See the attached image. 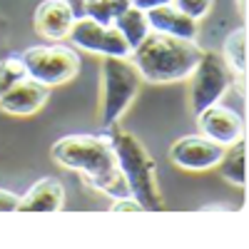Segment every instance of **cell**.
<instances>
[{
  "mask_svg": "<svg viewBox=\"0 0 249 249\" xmlns=\"http://www.w3.org/2000/svg\"><path fill=\"white\" fill-rule=\"evenodd\" d=\"M50 155L60 167L80 172V177L90 187L110 195L112 199L130 195V187L120 172V164H117L110 137L68 135V137H62L53 144Z\"/></svg>",
  "mask_w": 249,
  "mask_h": 249,
  "instance_id": "obj_1",
  "label": "cell"
},
{
  "mask_svg": "<svg viewBox=\"0 0 249 249\" xmlns=\"http://www.w3.org/2000/svg\"><path fill=\"white\" fill-rule=\"evenodd\" d=\"M65 204V187L55 177H45L35 182L25 197L18 202L20 212H60Z\"/></svg>",
  "mask_w": 249,
  "mask_h": 249,
  "instance_id": "obj_12",
  "label": "cell"
},
{
  "mask_svg": "<svg viewBox=\"0 0 249 249\" xmlns=\"http://www.w3.org/2000/svg\"><path fill=\"white\" fill-rule=\"evenodd\" d=\"M239 10H242V13L247 10V0H239Z\"/></svg>",
  "mask_w": 249,
  "mask_h": 249,
  "instance_id": "obj_23",
  "label": "cell"
},
{
  "mask_svg": "<svg viewBox=\"0 0 249 249\" xmlns=\"http://www.w3.org/2000/svg\"><path fill=\"white\" fill-rule=\"evenodd\" d=\"M112 25L120 30V35L127 40V45H130L132 50L144 40V35L150 33L147 15H144V10H140V8H135V5H127V8H124V10L112 20Z\"/></svg>",
  "mask_w": 249,
  "mask_h": 249,
  "instance_id": "obj_14",
  "label": "cell"
},
{
  "mask_svg": "<svg viewBox=\"0 0 249 249\" xmlns=\"http://www.w3.org/2000/svg\"><path fill=\"white\" fill-rule=\"evenodd\" d=\"M112 212H144V207L132 195H127V197H120L112 202Z\"/></svg>",
  "mask_w": 249,
  "mask_h": 249,
  "instance_id": "obj_20",
  "label": "cell"
},
{
  "mask_svg": "<svg viewBox=\"0 0 249 249\" xmlns=\"http://www.w3.org/2000/svg\"><path fill=\"white\" fill-rule=\"evenodd\" d=\"M68 37L75 43V48L85 50V53H97L105 57H130L132 55V48L127 45V40L120 35L115 25H102L88 15L75 18Z\"/></svg>",
  "mask_w": 249,
  "mask_h": 249,
  "instance_id": "obj_7",
  "label": "cell"
},
{
  "mask_svg": "<svg viewBox=\"0 0 249 249\" xmlns=\"http://www.w3.org/2000/svg\"><path fill=\"white\" fill-rule=\"evenodd\" d=\"M130 5V0H82V15H88L102 25H112V20Z\"/></svg>",
  "mask_w": 249,
  "mask_h": 249,
  "instance_id": "obj_17",
  "label": "cell"
},
{
  "mask_svg": "<svg viewBox=\"0 0 249 249\" xmlns=\"http://www.w3.org/2000/svg\"><path fill=\"white\" fill-rule=\"evenodd\" d=\"M25 77H28V70H25V65H23L20 57L0 60V95H3L5 90H10L15 82L25 80Z\"/></svg>",
  "mask_w": 249,
  "mask_h": 249,
  "instance_id": "obj_18",
  "label": "cell"
},
{
  "mask_svg": "<svg viewBox=\"0 0 249 249\" xmlns=\"http://www.w3.org/2000/svg\"><path fill=\"white\" fill-rule=\"evenodd\" d=\"M18 197L8 190H0V214H5V212H15L18 210Z\"/></svg>",
  "mask_w": 249,
  "mask_h": 249,
  "instance_id": "obj_21",
  "label": "cell"
},
{
  "mask_svg": "<svg viewBox=\"0 0 249 249\" xmlns=\"http://www.w3.org/2000/svg\"><path fill=\"white\" fill-rule=\"evenodd\" d=\"M172 5L184 13L187 18H192V20H202L207 13L212 10L214 5V0H172Z\"/></svg>",
  "mask_w": 249,
  "mask_h": 249,
  "instance_id": "obj_19",
  "label": "cell"
},
{
  "mask_svg": "<svg viewBox=\"0 0 249 249\" xmlns=\"http://www.w3.org/2000/svg\"><path fill=\"white\" fill-rule=\"evenodd\" d=\"M202 53L204 50L197 45V40H184L150 30L132 50V65L144 82L164 85V82H179L190 77Z\"/></svg>",
  "mask_w": 249,
  "mask_h": 249,
  "instance_id": "obj_2",
  "label": "cell"
},
{
  "mask_svg": "<svg viewBox=\"0 0 249 249\" xmlns=\"http://www.w3.org/2000/svg\"><path fill=\"white\" fill-rule=\"evenodd\" d=\"M227 68L237 75H247V30L239 28L227 35L224 40V53H222Z\"/></svg>",
  "mask_w": 249,
  "mask_h": 249,
  "instance_id": "obj_16",
  "label": "cell"
},
{
  "mask_svg": "<svg viewBox=\"0 0 249 249\" xmlns=\"http://www.w3.org/2000/svg\"><path fill=\"white\" fill-rule=\"evenodd\" d=\"M230 147L232 150L224 147V155H222L217 167H222V175H224L227 182H232L237 187H244L247 184V142L242 137L234 144H230Z\"/></svg>",
  "mask_w": 249,
  "mask_h": 249,
  "instance_id": "obj_15",
  "label": "cell"
},
{
  "mask_svg": "<svg viewBox=\"0 0 249 249\" xmlns=\"http://www.w3.org/2000/svg\"><path fill=\"white\" fill-rule=\"evenodd\" d=\"M107 137L112 142L120 172L130 187V195L144 207V212H160L164 202H162L160 187H157V164H155L152 155L130 132L115 130Z\"/></svg>",
  "mask_w": 249,
  "mask_h": 249,
  "instance_id": "obj_3",
  "label": "cell"
},
{
  "mask_svg": "<svg viewBox=\"0 0 249 249\" xmlns=\"http://www.w3.org/2000/svg\"><path fill=\"white\" fill-rule=\"evenodd\" d=\"M144 15H147L150 30H157V33H164V35H175V37H184V40H197V33H199L197 20L179 13L172 3L152 8Z\"/></svg>",
  "mask_w": 249,
  "mask_h": 249,
  "instance_id": "obj_13",
  "label": "cell"
},
{
  "mask_svg": "<svg viewBox=\"0 0 249 249\" xmlns=\"http://www.w3.org/2000/svg\"><path fill=\"white\" fill-rule=\"evenodd\" d=\"M172 0H130V5H135V8H140V10H152V8H160V5H170Z\"/></svg>",
  "mask_w": 249,
  "mask_h": 249,
  "instance_id": "obj_22",
  "label": "cell"
},
{
  "mask_svg": "<svg viewBox=\"0 0 249 249\" xmlns=\"http://www.w3.org/2000/svg\"><path fill=\"white\" fill-rule=\"evenodd\" d=\"M100 72V120L105 127H115L137 97L142 77L127 57H105Z\"/></svg>",
  "mask_w": 249,
  "mask_h": 249,
  "instance_id": "obj_4",
  "label": "cell"
},
{
  "mask_svg": "<svg viewBox=\"0 0 249 249\" xmlns=\"http://www.w3.org/2000/svg\"><path fill=\"white\" fill-rule=\"evenodd\" d=\"M197 122H199L202 135L214 140L217 144H222V147H230V144H234L237 140L244 137L242 117L230 107H222L219 102H214V105L197 112Z\"/></svg>",
  "mask_w": 249,
  "mask_h": 249,
  "instance_id": "obj_9",
  "label": "cell"
},
{
  "mask_svg": "<svg viewBox=\"0 0 249 249\" xmlns=\"http://www.w3.org/2000/svg\"><path fill=\"white\" fill-rule=\"evenodd\" d=\"M190 107L192 112H202L204 107L214 105L222 100V95L232 88V70L227 68L222 55L204 50L197 68L190 75Z\"/></svg>",
  "mask_w": 249,
  "mask_h": 249,
  "instance_id": "obj_6",
  "label": "cell"
},
{
  "mask_svg": "<svg viewBox=\"0 0 249 249\" xmlns=\"http://www.w3.org/2000/svg\"><path fill=\"white\" fill-rule=\"evenodd\" d=\"M45 100H48V88L35 82L33 77H25L0 95V110L8 115L25 117V115H35L45 105Z\"/></svg>",
  "mask_w": 249,
  "mask_h": 249,
  "instance_id": "obj_11",
  "label": "cell"
},
{
  "mask_svg": "<svg viewBox=\"0 0 249 249\" xmlns=\"http://www.w3.org/2000/svg\"><path fill=\"white\" fill-rule=\"evenodd\" d=\"M72 23H75V13L68 5V0H43L35 8V18H33L35 33L48 40L68 37Z\"/></svg>",
  "mask_w": 249,
  "mask_h": 249,
  "instance_id": "obj_10",
  "label": "cell"
},
{
  "mask_svg": "<svg viewBox=\"0 0 249 249\" xmlns=\"http://www.w3.org/2000/svg\"><path fill=\"white\" fill-rule=\"evenodd\" d=\"M224 155V147L210 137H182L170 147V160L184 172H207L214 170Z\"/></svg>",
  "mask_w": 249,
  "mask_h": 249,
  "instance_id": "obj_8",
  "label": "cell"
},
{
  "mask_svg": "<svg viewBox=\"0 0 249 249\" xmlns=\"http://www.w3.org/2000/svg\"><path fill=\"white\" fill-rule=\"evenodd\" d=\"M23 65L28 70V77L45 88L65 85L80 72V57L75 50L62 48V45H35L28 48L23 55Z\"/></svg>",
  "mask_w": 249,
  "mask_h": 249,
  "instance_id": "obj_5",
  "label": "cell"
}]
</instances>
